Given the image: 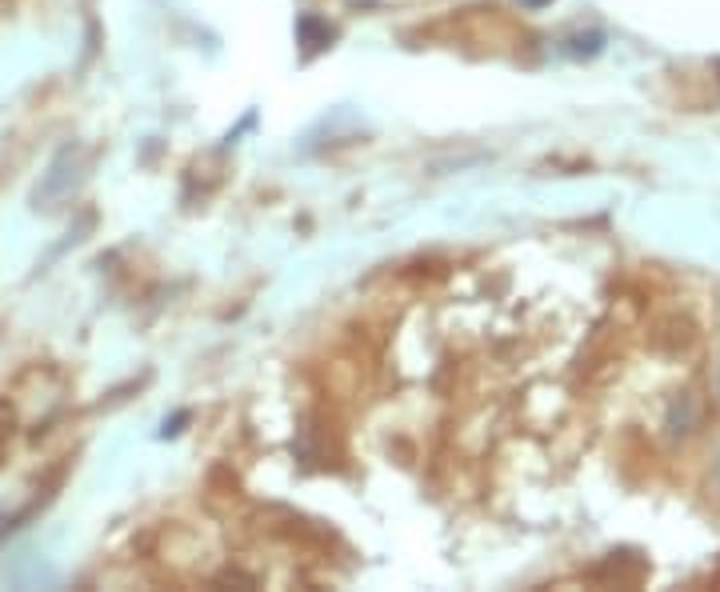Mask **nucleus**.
I'll return each mask as SVG.
<instances>
[{
  "mask_svg": "<svg viewBox=\"0 0 720 592\" xmlns=\"http://www.w3.org/2000/svg\"><path fill=\"white\" fill-rule=\"evenodd\" d=\"M529 4H541V0H529Z\"/></svg>",
  "mask_w": 720,
  "mask_h": 592,
  "instance_id": "1",
  "label": "nucleus"
}]
</instances>
